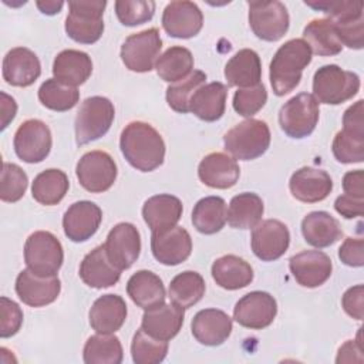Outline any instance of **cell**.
<instances>
[{
	"mask_svg": "<svg viewBox=\"0 0 364 364\" xmlns=\"http://www.w3.org/2000/svg\"><path fill=\"white\" fill-rule=\"evenodd\" d=\"M119 148L131 166L141 172L159 168L165 159V142L148 122L132 121L121 132Z\"/></svg>",
	"mask_w": 364,
	"mask_h": 364,
	"instance_id": "6da1fadb",
	"label": "cell"
},
{
	"mask_svg": "<svg viewBox=\"0 0 364 364\" xmlns=\"http://www.w3.org/2000/svg\"><path fill=\"white\" fill-rule=\"evenodd\" d=\"M311 48L303 38H291L282 44L270 61V84L277 97L293 91L303 70L311 63Z\"/></svg>",
	"mask_w": 364,
	"mask_h": 364,
	"instance_id": "7a4b0ae2",
	"label": "cell"
},
{
	"mask_svg": "<svg viewBox=\"0 0 364 364\" xmlns=\"http://www.w3.org/2000/svg\"><path fill=\"white\" fill-rule=\"evenodd\" d=\"M270 138V129L264 121L249 118L223 135V145L235 159L252 161L267 151Z\"/></svg>",
	"mask_w": 364,
	"mask_h": 364,
	"instance_id": "3957f363",
	"label": "cell"
},
{
	"mask_svg": "<svg viewBox=\"0 0 364 364\" xmlns=\"http://www.w3.org/2000/svg\"><path fill=\"white\" fill-rule=\"evenodd\" d=\"M360 90V77L336 64L320 67L313 77V92L318 102L338 105L351 100Z\"/></svg>",
	"mask_w": 364,
	"mask_h": 364,
	"instance_id": "277c9868",
	"label": "cell"
},
{
	"mask_svg": "<svg viewBox=\"0 0 364 364\" xmlns=\"http://www.w3.org/2000/svg\"><path fill=\"white\" fill-rule=\"evenodd\" d=\"M105 6V0L68 1L70 13L64 26L67 36L80 44L97 43L104 33Z\"/></svg>",
	"mask_w": 364,
	"mask_h": 364,
	"instance_id": "5b68a950",
	"label": "cell"
},
{
	"mask_svg": "<svg viewBox=\"0 0 364 364\" xmlns=\"http://www.w3.org/2000/svg\"><path fill=\"white\" fill-rule=\"evenodd\" d=\"M114 117L115 108L108 98L94 95L84 100L74 122L77 145H85L104 136L109 131Z\"/></svg>",
	"mask_w": 364,
	"mask_h": 364,
	"instance_id": "8992f818",
	"label": "cell"
},
{
	"mask_svg": "<svg viewBox=\"0 0 364 364\" xmlns=\"http://www.w3.org/2000/svg\"><path fill=\"white\" fill-rule=\"evenodd\" d=\"M318 115V101L314 95L300 92L282 105L279 111V124L287 136L301 139L316 129Z\"/></svg>",
	"mask_w": 364,
	"mask_h": 364,
	"instance_id": "52a82bcc",
	"label": "cell"
},
{
	"mask_svg": "<svg viewBox=\"0 0 364 364\" xmlns=\"http://www.w3.org/2000/svg\"><path fill=\"white\" fill-rule=\"evenodd\" d=\"M64 252L60 240L47 230L31 233L24 243L27 269L40 276H57L63 266Z\"/></svg>",
	"mask_w": 364,
	"mask_h": 364,
	"instance_id": "ba28073f",
	"label": "cell"
},
{
	"mask_svg": "<svg viewBox=\"0 0 364 364\" xmlns=\"http://www.w3.org/2000/svg\"><path fill=\"white\" fill-rule=\"evenodd\" d=\"M249 26L264 41H277L289 30L290 17L282 1H249Z\"/></svg>",
	"mask_w": 364,
	"mask_h": 364,
	"instance_id": "9c48e42d",
	"label": "cell"
},
{
	"mask_svg": "<svg viewBox=\"0 0 364 364\" xmlns=\"http://www.w3.org/2000/svg\"><path fill=\"white\" fill-rule=\"evenodd\" d=\"M162 48L159 30L152 27L131 34L121 46V60L134 73H148L154 68Z\"/></svg>",
	"mask_w": 364,
	"mask_h": 364,
	"instance_id": "30bf717a",
	"label": "cell"
},
{
	"mask_svg": "<svg viewBox=\"0 0 364 364\" xmlns=\"http://www.w3.org/2000/svg\"><path fill=\"white\" fill-rule=\"evenodd\" d=\"M117 173V164L105 151H90L84 154L75 166L80 185L91 193L108 191L114 185Z\"/></svg>",
	"mask_w": 364,
	"mask_h": 364,
	"instance_id": "8fae6325",
	"label": "cell"
},
{
	"mask_svg": "<svg viewBox=\"0 0 364 364\" xmlns=\"http://www.w3.org/2000/svg\"><path fill=\"white\" fill-rule=\"evenodd\" d=\"M53 145L51 131L41 119H27L16 131L13 146L16 155L27 164L44 161Z\"/></svg>",
	"mask_w": 364,
	"mask_h": 364,
	"instance_id": "7c38bea8",
	"label": "cell"
},
{
	"mask_svg": "<svg viewBox=\"0 0 364 364\" xmlns=\"http://www.w3.org/2000/svg\"><path fill=\"white\" fill-rule=\"evenodd\" d=\"M277 314L276 299L267 293L255 290L245 294L233 309V318L246 328L262 330L269 327Z\"/></svg>",
	"mask_w": 364,
	"mask_h": 364,
	"instance_id": "4fadbf2b",
	"label": "cell"
},
{
	"mask_svg": "<svg viewBox=\"0 0 364 364\" xmlns=\"http://www.w3.org/2000/svg\"><path fill=\"white\" fill-rule=\"evenodd\" d=\"M290 245L287 226L277 219L259 222L252 232L250 246L256 257L263 262H273L282 257Z\"/></svg>",
	"mask_w": 364,
	"mask_h": 364,
	"instance_id": "5bb4252c",
	"label": "cell"
},
{
	"mask_svg": "<svg viewBox=\"0 0 364 364\" xmlns=\"http://www.w3.org/2000/svg\"><path fill=\"white\" fill-rule=\"evenodd\" d=\"M108 259L121 272L129 269L141 253V236L138 229L128 222L115 225L104 243Z\"/></svg>",
	"mask_w": 364,
	"mask_h": 364,
	"instance_id": "9a60e30c",
	"label": "cell"
},
{
	"mask_svg": "<svg viewBox=\"0 0 364 364\" xmlns=\"http://www.w3.org/2000/svg\"><path fill=\"white\" fill-rule=\"evenodd\" d=\"M61 291V282L57 276H40L24 269L16 279L18 299L30 307H43L57 300Z\"/></svg>",
	"mask_w": 364,
	"mask_h": 364,
	"instance_id": "2e32d148",
	"label": "cell"
},
{
	"mask_svg": "<svg viewBox=\"0 0 364 364\" xmlns=\"http://www.w3.org/2000/svg\"><path fill=\"white\" fill-rule=\"evenodd\" d=\"M289 267L296 282L309 289L324 284L333 272L331 259L321 250H303L291 256Z\"/></svg>",
	"mask_w": 364,
	"mask_h": 364,
	"instance_id": "e0dca14e",
	"label": "cell"
},
{
	"mask_svg": "<svg viewBox=\"0 0 364 364\" xmlns=\"http://www.w3.org/2000/svg\"><path fill=\"white\" fill-rule=\"evenodd\" d=\"M202 26L203 14L193 1H171L162 13V27L175 38L195 37L200 31Z\"/></svg>",
	"mask_w": 364,
	"mask_h": 364,
	"instance_id": "ac0fdd59",
	"label": "cell"
},
{
	"mask_svg": "<svg viewBox=\"0 0 364 364\" xmlns=\"http://www.w3.org/2000/svg\"><path fill=\"white\" fill-rule=\"evenodd\" d=\"M102 220V210L90 200L73 203L63 216V229L65 236L75 242H85L95 235Z\"/></svg>",
	"mask_w": 364,
	"mask_h": 364,
	"instance_id": "d6986e66",
	"label": "cell"
},
{
	"mask_svg": "<svg viewBox=\"0 0 364 364\" xmlns=\"http://www.w3.org/2000/svg\"><path fill=\"white\" fill-rule=\"evenodd\" d=\"M151 250L159 263L165 266H176L191 256L192 239L186 229L173 226L168 230L152 233Z\"/></svg>",
	"mask_w": 364,
	"mask_h": 364,
	"instance_id": "ffe728a7",
	"label": "cell"
},
{
	"mask_svg": "<svg viewBox=\"0 0 364 364\" xmlns=\"http://www.w3.org/2000/svg\"><path fill=\"white\" fill-rule=\"evenodd\" d=\"M289 189L297 200L316 203L324 200L330 195L333 191V179L323 169L303 166L291 175Z\"/></svg>",
	"mask_w": 364,
	"mask_h": 364,
	"instance_id": "44dd1931",
	"label": "cell"
},
{
	"mask_svg": "<svg viewBox=\"0 0 364 364\" xmlns=\"http://www.w3.org/2000/svg\"><path fill=\"white\" fill-rule=\"evenodd\" d=\"M191 330L196 341L203 346L215 347L223 344L232 330V318L219 309H203L198 311L191 323Z\"/></svg>",
	"mask_w": 364,
	"mask_h": 364,
	"instance_id": "7402d4cb",
	"label": "cell"
},
{
	"mask_svg": "<svg viewBox=\"0 0 364 364\" xmlns=\"http://www.w3.org/2000/svg\"><path fill=\"white\" fill-rule=\"evenodd\" d=\"M40 74V60L30 48H11L3 58V78L13 87H28L36 82Z\"/></svg>",
	"mask_w": 364,
	"mask_h": 364,
	"instance_id": "603a6c76",
	"label": "cell"
},
{
	"mask_svg": "<svg viewBox=\"0 0 364 364\" xmlns=\"http://www.w3.org/2000/svg\"><path fill=\"white\" fill-rule=\"evenodd\" d=\"M198 176L209 188L229 189L236 185L240 176V168L236 159L228 154L212 152L200 161Z\"/></svg>",
	"mask_w": 364,
	"mask_h": 364,
	"instance_id": "cb8c5ba5",
	"label": "cell"
},
{
	"mask_svg": "<svg viewBox=\"0 0 364 364\" xmlns=\"http://www.w3.org/2000/svg\"><path fill=\"white\" fill-rule=\"evenodd\" d=\"M183 212L179 198L169 193H159L145 200L142 218L152 233L168 230L179 222Z\"/></svg>",
	"mask_w": 364,
	"mask_h": 364,
	"instance_id": "d4e9b609",
	"label": "cell"
},
{
	"mask_svg": "<svg viewBox=\"0 0 364 364\" xmlns=\"http://www.w3.org/2000/svg\"><path fill=\"white\" fill-rule=\"evenodd\" d=\"M81 280L94 289H105L118 283L121 270L108 259L104 245L87 253L80 264Z\"/></svg>",
	"mask_w": 364,
	"mask_h": 364,
	"instance_id": "484cf974",
	"label": "cell"
},
{
	"mask_svg": "<svg viewBox=\"0 0 364 364\" xmlns=\"http://www.w3.org/2000/svg\"><path fill=\"white\" fill-rule=\"evenodd\" d=\"M185 317V309L171 303L161 304L158 307L145 310L141 321V327L152 337L169 341L182 328Z\"/></svg>",
	"mask_w": 364,
	"mask_h": 364,
	"instance_id": "4316f807",
	"label": "cell"
},
{
	"mask_svg": "<svg viewBox=\"0 0 364 364\" xmlns=\"http://www.w3.org/2000/svg\"><path fill=\"white\" fill-rule=\"evenodd\" d=\"M127 313V304L121 296L104 294L90 309V326L97 333L114 334L125 323Z\"/></svg>",
	"mask_w": 364,
	"mask_h": 364,
	"instance_id": "83f0119b",
	"label": "cell"
},
{
	"mask_svg": "<svg viewBox=\"0 0 364 364\" xmlns=\"http://www.w3.org/2000/svg\"><path fill=\"white\" fill-rule=\"evenodd\" d=\"M129 299L141 309L149 310L165 303V287L158 274L151 270L135 272L127 283Z\"/></svg>",
	"mask_w": 364,
	"mask_h": 364,
	"instance_id": "f1b7e54d",
	"label": "cell"
},
{
	"mask_svg": "<svg viewBox=\"0 0 364 364\" xmlns=\"http://www.w3.org/2000/svg\"><path fill=\"white\" fill-rule=\"evenodd\" d=\"M92 73L91 57L80 50H63L53 63V75L63 84L77 87L84 84Z\"/></svg>",
	"mask_w": 364,
	"mask_h": 364,
	"instance_id": "f546056e",
	"label": "cell"
},
{
	"mask_svg": "<svg viewBox=\"0 0 364 364\" xmlns=\"http://www.w3.org/2000/svg\"><path fill=\"white\" fill-rule=\"evenodd\" d=\"M225 78L230 87L249 88L260 84L262 63L255 50H239L225 65Z\"/></svg>",
	"mask_w": 364,
	"mask_h": 364,
	"instance_id": "4dcf8cb0",
	"label": "cell"
},
{
	"mask_svg": "<svg viewBox=\"0 0 364 364\" xmlns=\"http://www.w3.org/2000/svg\"><path fill=\"white\" fill-rule=\"evenodd\" d=\"M301 233L309 245L318 249L334 245L343 236L338 220L324 210L307 213L301 220Z\"/></svg>",
	"mask_w": 364,
	"mask_h": 364,
	"instance_id": "1f68e13d",
	"label": "cell"
},
{
	"mask_svg": "<svg viewBox=\"0 0 364 364\" xmlns=\"http://www.w3.org/2000/svg\"><path fill=\"white\" fill-rule=\"evenodd\" d=\"M228 87L219 81L203 84L191 98L189 111L199 119L213 122L222 118L226 108Z\"/></svg>",
	"mask_w": 364,
	"mask_h": 364,
	"instance_id": "d6a6232c",
	"label": "cell"
},
{
	"mask_svg": "<svg viewBox=\"0 0 364 364\" xmlns=\"http://www.w3.org/2000/svg\"><path fill=\"white\" fill-rule=\"evenodd\" d=\"M212 277L225 290H239L252 283L253 269L245 259L225 255L213 262Z\"/></svg>",
	"mask_w": 364,
	"mask_h": 364,
	"instance_id": "836d02e7",
	"label": "cell"
},
{
	"mask_svg": "<svg viewBox=\"0 0 364 364\" xmlns=\"http://www.w3.org/2000/svg\"><path fill=\"white\" fill-rule=\"evenodd\" d=\"M263 212V200L257 193L242 192L232 198L226 212V220L230 228L250 229L260 222Z\"/></svg>",
	"mask_w": 364,
	"mask_h": 364,
	"instance_id": "e575fe53",
	"label": "cell"
},
{
	"mask_svg": "<svg viewBox=\"0 0 364 364\" xmlns=\"http://www.w3.org/2000/svg\"><path fill=\"white\" fill-rule=\"evenodd\" d=\"M303 40L317 55H337L343 50L334 23L330 18H314L307 23L303 30Z\"/></svg>",
	"mask_w": 364,
	"mask_h": 364,
	"instance_id": "d590c367",
	"label": "cell"
},
{
	"mask_svg": "<svg viewBox=\"0 0 364 364\" xmlns=\"http://www.w3.org/2000/svg\"><path fill=\"white\" fill-rule=\"evenodd\" d=\"M70 181L61 169H46L40 172L31 185V195L34 200L41 205L53 206L60 203L68 192Z\"/></svg>",
	"mask_w": 364,
	"mask_h": 364,
	"instance_id": "8d00e7d4",
	"label": "cell"
},
{
	"mask_svg": "<svg viewBox=\"0 0 364 364\" xmlns=\"http://www.w3.org/2000/svg\"><path fill=\"white\" fill-rule=\"evenodd\" d=\"M193 228L203 235L219 232L226 223V202L220 196H206L192 210Z\"/></svg>",
	"mask_w": 364,
	"mask_h": 364,
	"instance_id": "74e56055",
	"label": "cell"
},
{
	"mask_svg": "<svg viewBox=\"0 0 364 364\" xmlns=\"http://www.w3.org/2000/svg\"><path fill=\"white\" fill-rule=\"evenodd\" d=\"M156 74L166 82H176L186 78L193 70L192 53L181 46L169 47L155 63Z\"/></svg>",
	"mask_w": 364,
	"mask_h": 364,
	"instance_id": "f35d334b",
	"label": "cell"
},
{
	"mask_svg": "<svg viewBox=\"0 0 364 364\" xmlns=\"http://www.w3.org/2000/svg\"><path fill=\"white\" fill-rule=\"evenodd\" d=\"M205 290L203 277L198 272L185 270L171 280L168 293L172 303L189 309L202 300Z\"/></svg>",
	"mask_w": 364,
	"mask_h": 364,
	"instance_id": "ab89813d",
	"label": "cell"
},
{
	"mask_svg": "<svg viewBox=\"0 0 364 364\" xmlns=\"http://www.w3.org/2000/svg\"><path fill=\"white\" fill-rule=\"evenodd\" d=\"M82 358L85 364H119L124 358L122 344L114 334L98 333L85 341Z\"/></svg>",
	"mask_w": 364,
	"mask_h": 364,
	"instance_id": "60d3db41",
	"label": "cell"
},
{
	"mask_svg": "<svg viewBox=\"0 0 364 364\" xmlns=\"http://www.w3.org/2000/svg\"><path fill=\"white\" fill-rule=\"evenodd\" d=\"M38 100L46 108L64 112L77 105L80 91L77 87L63 84L55 78H48L38 88Z\"/></svg>",
	"mask_w": 364,
	"mask_h": 364,
	"instance_id": "b9f144b4",
	"label": "cell"
},
{
	"mask_svg": "<svg viewBox=\"0 0 364 364\" xmlns=\"http://www.w3.org/2000/svg\"><path fill=\"white\" fill-rule=\"evenodd\" d=\"M168 354V341L149 336L142 327L136 330L131 343L135 364H159Z\"/></svg>",
	"mask_w": 364,
	"mask_h": 364,
	"instance_id": "7bdbcfd3",
	"label": "cell"
},
{
	"mask_svg": "<svg viewBox=\"0 0 364 364\" xmlns=\"http://www.w3.org/2000/svg\"><path fill=\"white\" fill-rule=\"evenodd\" d=\"M206 74L203 71L195 70L186 78L173 82L166 88V102L168 105L181 114L189 112V104L192 95L205 84Z\"/></svg>",
	"mask_w": 364,
	"mask_h": 364,
	"instance_id": "ee69618b",
	"label": "cell"
},
{
	"mask_svg": "<svg viewBox=\"0 0 364 364\" xmlns=\"http://www.w3.org/2000/svg\"><path fill=\"white\" fill-rule=\"evenodd\" d=\"M331 149L340 164H360L364 161V134L343 129L336 134Z\"/></svg>",
	"mask_w": 364,
	"mask_h": 364,
	"instance_id": "f6af8a7d",
	"label": "cell"
},
{
	"mask_svg": "<svg viewBox=\"0 0 364 364\" xmlns=\"http://www.w3.org/2000/svg\"><path fill=\"white\" fill-rule=\"evenodd\" d=\"M28 185L27 173L16 164L4 162L0 179V199L3 202H17L26 193Z\"/></svg>",
	"mask_w": 364,
	"mask_h": 364,
	"instance_id": "bcb514c9",
	"label": "cell"
},
{
	"mask_svg": "<svg viewBox=\"0 0 364 364\" xmlns=\"http://www.w3.org/2000/svg\"><path fill=\"white\" fill-rule=\"evenodd\" d=\"M115 13L121 24L135 27L154 17L155 3L151 0H117Z\"/></svg>",
	"mask_w": 364,
	"mask_h": 364,
	"instance_id": "7dc6e473",
	"label": "cell"
},
{
	"mask_svg": "<svg viewBox=\"0 0 364 364\" xmlns=\"http://www.w3.org/2000/svg\"><path fill=\"white\" fill-rule=\"evenodd\" d=\"M267 101V91L263 84L249 88H239L233 95V109L242 117H253Z\"/></svg>",
	"mask_w": 364,
	"mask_h": 364,
	"instance_id": "c3c4849f",
	"label": "cell"
},
{
	"mask_svg": "<svg viewBox=\"0 0 364 364\" xmlns=\"http://www.w3.org/2000/svg\"><path fill=\"white\" fill-rule=\"evenodd\" d=\"M338 40L343 46L361 50L364 47V16H354L344 20L333 21Z\"/></svg>",
	"mask_w": 364,
	"mask_h": 364,
	"instance_id": "681fc988",
	"label": "cell"
},
{
	"mask_svg": "<svg viewBox=\"0 0 364 364\" xmlns=\"http://www.w3.org/2000/svg\"><path fill=\"white\" fill-rule=\"evenodd\" d=\"M23 324V311L20 306L7 299L0 297V337L7 338L18 333Z\"/></svg>",
	"mask_w": 364,
	"mask_h": 364,
	"instance_id": "f907efd6",
	"label": "cell"
},
{
	"mask_svg": "<svg viewBox=\"0 0 364 364\" xmlns=\"http://www.w3.org/2000/svg\"><path fill=\"white\" fill-rule=\"evenodd\" d=\"M340 260L350 267L364 264V240L361 237H347L338 249Z\"/></svg>",
	"mask_w": 364,
	"mask_h": 364,
	"instance_id": "816d5d0a",
	"label": "cell"
},
{
	"mask_svg": "<svg viewBox=\"0 0 364 364\" xmlns=\"http://www.w3.org/2000/svg\"><path fill=\"white\" fill-rule=\"evenodd\" d=\"M341 306L344 311L355 318V320H363L364 317V286L357 284L346 290L341 299Z\"/></svg>",
	"mask_w": 364,
	"mask_h": 364,
	"instance_id": "f5cc1de1",
	"label": "cell"
},
{
	"mask_svg": "<svg viewBox=\"0 0 364 364\" xmlns=\"http://www.w3.org/2000/svg\"><path fill=\"white\" fill-rule=\"evenodd\" d=\"M334 209L346 219H353L364 215V198H355L347 193L340 195L334 202Z\"/></svg>",
	"mask_w": 364,
	"mask_h": 364,
	"instance_id": "db71d44e",
	"label": "cell"
},
{
	"mask_svg": "<svg viewBox=\"0 0 364 364\" xmlns=\"http://www.w3.org/2000/svg\"><path fill=\"white\" fill-rule=\"evenodd\" d=\"M364 101L358 100L355 104L348 107L343 115V129L364 134Z\"/></svg>",
	"mask_w": 364,
	"mask_h": 364,
	"instance_id": "11a10c76",
	"label": "cell"
},
{
	"mask_svg": "<svg viewBox=\"0 0 364 364\" xmlns=\"http://www.w3.org/2000/svg\"><path fill=\"white\" fill-rule=\"evenodd\" d=\"M343 189L344 193L355 196V198H364V172L363 169L348 171L343 176Z\"/></svg>",
	"mask_w": 364,
	"mask_h": 364,
	"instance_id": "9f6ffc18",
	"label": "cell"
},
{
	"mask_svg": "<svg viewBox=\"0 0 364 364\" xmlns=\"http://www.w3.org/2000/svg\"><path fill=\"white\" fill-rule=\"evenodd\" d=\"M0 97H1V101H0V107H1V131H4L7 128V125L13 121V118L16 117L17 104H16L14 98L7 95L4 91L0 92Z\"/></svg>",
	"mask_w": 364,
	"mask_h": 364,
	"instance_id": "6f0895ef",
	"label": "cell"
},
{
	"mask_svg": "<svg viewBox=\"0 0 364 364\" xmlns=\"http://www.w3.org/2000/svg\"><path fill=\"white\" fill-rule=\"evenodd\" d=\"M351 353H363V346L361 341L355 340H348L346 341L340 348H338V355L336 358L337 363H351L355 361L357 358ZM358 361V360H357Z\"/></svg>",
	"mask_w": 364,
	"mask_h": 364,
	"instance_id": "680465c9",
	"label": "cell"
},
{
	"mask_svg": "<svg viewBox=\"0 0 364 364\" xmlns=\"http://www.w3.org/2000/svg\"><path fill=\"white\" fill-rule=\"evenodd\" d=\"M36 4H37V7L40 9L41 13L48 14V16H53V14L60 13V10H61L63 6H64L63 1H37Z\"/></svg>",
	"mask_w": 364,
	"mask_h": 364,
	"instance_id": "91938a15",
	"label": "cell"
}]
</instances>
